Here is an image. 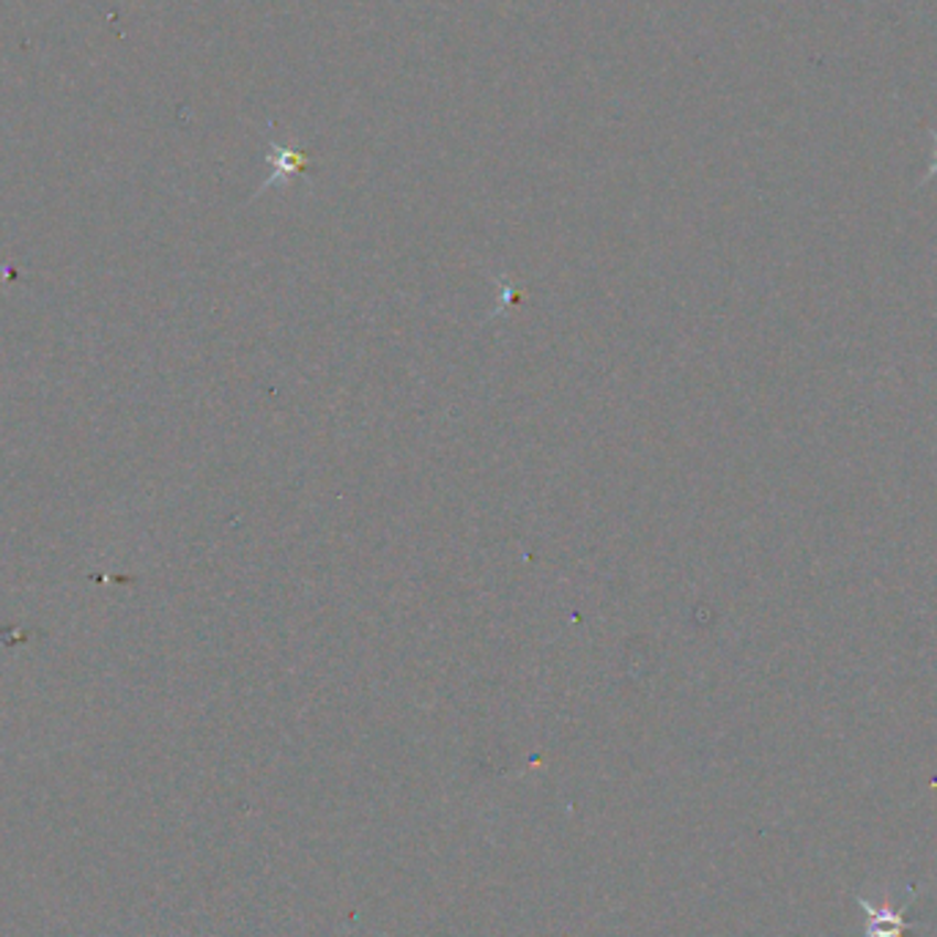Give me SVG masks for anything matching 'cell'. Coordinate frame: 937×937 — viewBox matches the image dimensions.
Listing matches in <instances>:
<instances>
[{"mask_svg":"<svg viewBox=\"0 0 937 937\" xmlns=\"http://www.w3.org/2000/svg\"><path fill=\"white\" fill-rule=\"evenodd\" d=\"M855 902H859L863 913H866V935L863 937H905V913L907 907L913 905V896L902 907H894L891 902L874 905L866 896H855Z\"/></svg>","mask_w":937,"mask_h":937,"instance_id":"6da1fadb","label":"cell"},{"mask_svg":"<svg viewBox=\"0 0 937 937\" xmlns=\"http://www.w3.org/2000/svg\"><path fill=\"white\" fill-rule=\"evenodd\" d=\"M269 164H271V175L266 179L264 190L271 184H280V181L294 179V175H305V170H308V155H305L299 146H283L271 140Z\"/></svg>","mask_w":937,"mask_h":937,"instance_id":"7a4b0ae2","label":"cell"}]
</instances>
